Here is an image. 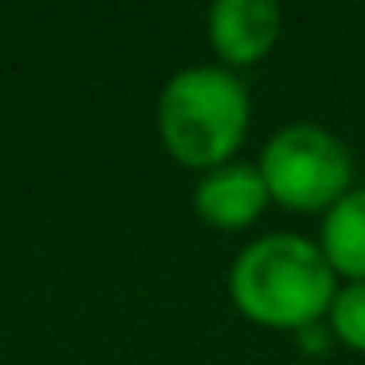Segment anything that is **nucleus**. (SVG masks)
<instances>
[{"mask_svg":"<svg viewBox=\"0 0 365 365\" xmlns=\"http://www.w3.org/2000/svg\"><path fill=\"white\" fill-rule=\"evenodd\" d=\"M334 267L322 247L294 232H271L247 244L228 271L236 310L267 330H310L334 307Z\"/></svg>","mask_w":365,"mask_h":365,"instance_id":"f257e3e1","label":"nucleus"},{"mask_svg":"<svg viewBox=\"0 0 365 365\" xmlns=\"http://www.w3.org/2000/svg\"><path fill=\"white\" fill-rule=\"evenodd\" d=\"M247 87L228 67H185L158 95L161 145L177 165L197 173L232 165L247 138Z\"/></svg>","mask_w":365,"mask_h":365,"instance_id":"f03ea898","label":"nucleus"},{"mask_svg":"<svg viewBox=\"0 0 365 365\" xmlns=\"http://www.w3.org/2000/svg\"><path fill=\"white\" fill-rule=\"evenodd\" d=\"M259 173L271 200L291 212H330L346 192H354L349 150L314 122H294L271 134L259 153Z\"/></svg>","mask_w":365,"mask_h":365,"instance_id":"7ed1b4c3","label":"nucleus"},{"mask_svg":"<svg viewBox=\"0 0 365 365\" xmlns=\"http://www.w3.org/2000/svg\"><path fill=\"white\" fill-rule=\"evenodd\" d=\"M283 32L275 0H216L208 9V43L228 67H255Z\"/></svg>","mask_w":365,"mask_h":365,"instance_id":"20e7f679","label":"nucleus"},{"mask_svg":"<svg viewBox=\"0 0 365 365\" xmlns=\"http://www.w3.org/2000/svg\"><path fill=\"white\" fill-rule=\"evenodd\" d=\"M267 205H271V192L263 185L259 165H244V161H232V165L205 173L197 192H192L197 216L208 228H220V232L252 228Z\"/></svg>","mask_w":365,"mask_h":365,"instance_id":"39448f33","label":"nucleus"},{"mask_svg":"<svg viewBox=\"0 0 365 365\" xmlns=\"http://www.w3.org/2000/svg\"><path fill=\"white\" fill-rule=\"evenodd\" d=\"M326 263L334 275L349 283H365V189H354L326 212L318 236Z\"/></svg>","mask_w":365,"mask_h":365,"instance_id":"423d86ee","label":"nucleus"},{"mask_svg":"<svg viewBox=\"0 0 365 365\" xmlns=\"http://www.w3.org/2000/svg\"><path fill=\"white\" fill-rule=\"evenodd\" d=\"M334 338L354 354H365V283H346L334 294V307L326 314Z\"/></svg>","mask_w":365,"mask_h":365,"instance_id":"0eeeda50","label":"nucleus"}]
</instances>
